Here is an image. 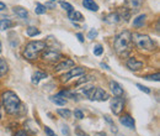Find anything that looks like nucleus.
Here are the masks:
<instances>
[{
  "label": "nucleus",
  "instance_id": "nucleus-15",
  "mask_svg": "<svg viewBox=\"0 0 160 136\" xmlns=\"http://www.w3.org/2000/svg\"><path fill=\"white\" fill-rule=\"evenodd\" d=\"M83 5L84 8L90 11H97L99 10V5H97L94 0H83Z\"/></svg>",
  "mask_w": 160,
  "mask_h": 136
},
{
  "label": "nucleus",
  "instance_id": "nucleus-42",
  "mask_svg": "<svg viewBox=\"0 0 160 136\" xmlns=\"http://www.w3.org/2000/svg\"><path fill=\"white\" fill-rule=\"evenodd\" d=\"M100 66H101L102 68H105V69H107V71H110V69H111V68H110L107 64H105V63H100Z\"/></svg>",
  "mask_w": 160,
  "mask_h": 136
},
{
  "label": "nucleus",
  "instance_id": "nucleus-11",
  "mask_svg": "<svg viewBox=\"0 0 160 136\" xmlns=\"http://www.w3.org/2000/svg\"><path fill=\"white\" fill-rule=\"evenodd\" d=\"M127 67L129 68L131 71H139V69H142V67H143V62H141V61H137L136 58H129L127 61Z\"/></svg>",
  "mask_w": 160,
  "mask_h": 136
},
{
  "label": "nucleus",
  "instance_id": "nucleus-41",
  "mask_svg": "<svg viewBox=\"0 0 160 136\" xmlns=\"http://www.w3.org/2000/svg\"><path fill=\"white\" fill-rule=\"evenodd\" d=\"M5 10H6V5L0 1V11H5Z\"/></svg>",
  "mask_w": 160,
  "mask_h": 136
},
{
  "label": "nucleus",
  "instance_id": "nucleus-16",
  "mask_svg": "<svg viewBox=\"0 0 160 136\" xmlns=\"http://www.w3.org/2000/svg\"><path fill=\"white\" fill-rule=\"evenodd\" d=\"M14 12L21 19H26L27 16H29V11H27L25 8H22V6H15V8H14Z\"/></svg>",
  "mask_w": 160,
  "mask_h": 136
},
{
  "label": "nucleus",
  "instance_id": "nucleus-8",
  "mask_svg": "<svg viewBox=\"0 0 160 136\" xmlns=\"http://www.w3.org/2000/svg\"><path fill=\"white\" fill-rule=\"evenodd\" d=\"M84 73H85V69L83 67H75V68H72V69L69 71L68 73H65L64 76H62V80L67 82V80H69V79L73 78V77L81 76V74H84Z\"/></svg>",
  "mask_w": 160,
  "mask_h": 136
},
{
  "label": "nucleus",
  "instance_id": "nucleus-40",
  "mask_svg": "<svg viewBox=\"0 0 160 136\" xmlns=\"http://www.w3.org/2000/svg\"><path fill=\"white\" fill-rule=\"evenodd\" d=\"M44 6H46V9H47V8H50V9H54V8H55V5H54V4H52V3H46V5H44Z\"/></svg>",
  "mask_w": 160,
  "mask_h": 136
},
{
  "label": "nucleus",
  "instance_id": "nucleus-33",
  "mask_svg": "<svg viewBox=\"0 0 160 136\" xmlns=\"http://www.w3.org/2000/svg\"><path fill=\"white\" fill-rule=\"evenodd\" d=\"M74 115H75L76 119H83V118H84V113H83L81 110H79V109L74 111Z\"/></svg>",
  "mask_w": 160,
  "mask_h": 136
},
{
  "label": "nucleus",
  "instance_id": "nucleus-44",
  "mask_svg": "<svg viewBox=\"0 0 160 136\" xmlns=\"http://www.w3.org/2000/svg\"><path fill=\"white\" fill-rule=\"evenodd\" d=\"M0 108H1V104H0ZM0 119H1V110H0Z\"/></svg>",
  "mask_w": 160,
  "mask_h": 136
},
{
  "label": "nucleus",
  "instance_id": "nucleus-27",
  "mask_svg": "<svg viewBox=\"0 0 160 136\" xmlns=\"http://www.w3.org/2000/svg\"><path fill=\"white\" fill-rule=\"evenodd\" d=\"M60 6H62V8H63L67 12L74 10V9H73V5H72V4H69V3H65V1H60Z\"/></svg>",
  "mask_w": 160,
  "mask_h": 136
},
{
  "label": "nucleus",
  "instance_id": "nucleus-4",
  "mask_svg": "<svg viewBox=\"0 0 160 136\" xmlns=\"http://www.w3.org/2000/svg\"><path fill=\"white\" fill-rule=\"evenodd\" d=\"M132 41H133V42L136 43V46L141 50L153 51L155 48V42L148 35H143V33H133V35H132Z\"/></svg>",
  "mask_w": 160,
  "mask_h": 136
},
{
  "label": "nucleus",
  "instance_id": "nucleus-19",
  "mask_svg": "<svg viewBox=\"0 0 160 136\" xmlns=\"http://www.w3.org/2000/svg\"><path fill=\"white\" fill-rule=\"evenodd\" d=\"M145 20H147V16H145L144 14H142V15H138V16L134 19V21H133V26H136V27H142V26H144Z\"/></svg>",
  "mask_w": 160,
  "mask_h": 136
},
{
  "label": "nucleus",
  "instance_id": "nucleus-12",
  "mask_svg": "<svg viewBox=\"0 0 160 136\" xmlns=\"http://www.w3.org/2000/svg\"><path fill=\"white\" fill-rule=\"evenodd\" d=\"M120 14H117V12H111L108 14L107 16L103 17V21H105L106 24H117L118 21H120Z\"/></svg>",
  "mask_w": 160,
  "mask_h": 136
},
{
  "label": "nucleus",
  "instance_id": "nucleus-10",
  "mask_svg": "<svg viewBox=\"0 0 160 136\" xmlns=\"http://www.w3.org/2000/svg\"><path fill=\"white\" fill-rule=\"evenodd\" d=\"M120 121H121L122 125H124V126L128 127V129H134V126H136V124H134V119L132 118L131 115H128V114H126V115H123V116H121V118H120Z\"/></svg>",
  "mask_w": 160,
  "mask_h": 136
},
{
  "label": "nucleus",
  "instance_id": "nucleus-30",
  "mask_svg": "<svg viewBox=\"0 0 160 136\" xmlns=\"http://www.w3.org/2000/svg\"><path fill=\"white\" fill-rule=\"evenodd\" d=\"M159 73H155V74H151V76H145L144 79H147V80H159Z\"/></svg>",
  "mask_w": 160,
  "mask_h": 136
},
{
  "label": "nucleus",
  "instance_id": "nucleus-26",
  "mask_svg": "<svg viewBox=\"0 0 160 136\" xmlns=\"http://www.w3.org/2000/svg\"><path fill=\"white\" fill-rule=\"evenodd\" d=\"M94 89H95V87H85V88H83V93H84L88 98H90V95L93 94Z\"/></svg>",
  "mask_w": 160,
  "mask_h": 136
},
{
  "label": "nucleus",
  "instance_id": "nucleus-21",
  "mask_svg": "<svg viewBox=\"0 0 160 136\" xmlns=\"http://www.w3.org/2000/svg\"><path fill=\"white\" fill-rule=\"evenodd\" d=\"M8 69H9V68H8V63H6V61L0 57V77H3L4 74H6Z\"/></svg>",
  "mask_w": 160,
  "mask_h": 136
},
{
  "label": "nucleus",
  "instance_id": "nucleus-36",
  "mask_svg": "<svg viewBox=\"0 0 160 136\" xmlns=\"http://www.w3.org/2000/svg\"><path fill=\"white\" fill-rule=\"evenodd\" d=\"M76 37H78V40L80 41V42H84V36H83L81 32H78V33H76Z\"/></svg>",
  "mask_w": 160,
  "mask_h": 136
},
{
  "label": "nucleus",
  "instance_id": "nucleus-38",
  "mask_svg": "<svg viewBox=\"0 0 160 136\" xmlns=\"http://www.w3.org/2000/svg\"><path fill=\"white\" fill-rule=\"evenodd\" d=\"M62 132H63L64 135H69V129H68V126H63V127H62Z\"/></svg>",
  "mask_w": 160,
  "mask_h": 136
},
{
  "label": "nucleus",
  "instance_id": "nucleus-18",
  "mask_svg": "<svg viewBox=\"0 0 160 136\" xmlns=\"http://www.w3.org/2000/svg\"><path fill=\"white\" fill-rule=\"evenodd\" d=\"M14 26V22L11 21L10 19H3L1 21H0V30L1 31H5L8 29H11V27Z\"/></svg>",
  "mask_w": 160,
  "mask_h": 136
},
{
  "label": "nucleus",
  "instance_id": "nucleus-13",
  "mask_svg": "<svg viewBox=\"0 0 160 136\" xmlns=\"http://www.w3.org/2000/svg\"><path fill=\"white\" fill-rule=\"evenodd\" d=\"M73 66H74V61L67 58L65 61H63V62H60L55 66L54 69L58 72V71H62V69H65V68H73Z\"/></svg>",
  "mask_w": 160,
  "mask_h": 136
},
{
  "label": "nucleus",
  "instance_id": "nucleus-22",
  "mask_svg": "<svg viewBox=\"0 0 160 136\" xmlns=\"http://www.w3.org/2000/svg\"><path fill=\"white\" fill-rule=\"evenodd\" d=\"M26 33L29 35L30 37H33V36H37L41 33V31L37 29V27H34V26H30V27H27L26 29Z\"/></svg>",
  "mask_w": 160,
  "mask_h": 136
},
{
  "label": "nucleus",
  "instance_id": "nucleus-5",
  "mask_svg": "<svg viewBox=\"0 0 160 136\" xmlns=\"http://www.w3.org/2000/svg\"><path fill=\"white\" fill-rule=\"evenodd\" d=\"M60 58V53L54 51V50H44V52L42 53V59L46 61L48 63H53L57 62V61Z\"/></svg>",
  "mask_w": 160,
  "mask_h": 136
},
{
  "label": "nucleus",
  "instance_id": "nucleus-29",
  "mask_svg": "<svg viewBox=\"0 0 160 136\" xmlns=\"http://www.w3.org/2000/svg\"><path fill=\"white\" fill-rule=\"evenodd\" d=\"M91 79H93V76H85V77L80 78L78 82H76V84H78V85H80V84H83V83H86V82L91 80Z\"/></svg>",
  "mask_w": 160,
  "mask_h": 136
},
{
  "label": "nucleus",
  "instance_id": "nucleus-6",
  "mask_svg": "<svg viewBox=\"0 0 160 136\" xmlns=\"http://www.w3.org/2000/svg\"><path fill=\"white\" fill-rule=\"evenodd\" d=\"M110 98V95L102 89V88H95L94 89V92H93V94L90 95V100H96V101H105V100H107Z\"/></svg>",
  "mask_w": 160,
  "mask_h": 136
},
{
  "label": "nucleus",
  "instance_id": "nucleus-24",
  "mask_svg": "<svg viewBox=\"0 0 160 136\" xmlns=\"http://www.w3.org/2000/svg\"><path fill=\"white\" fill-rule=\"evenodd\" d=\"M34 11H36V14H38V15H42V14L46 12V6L43 4L37 3L36 4V8H34Z\"/></svg>",
  "mask_w": 160,
  "mask_h": 136
},
{
  "label": "nucleus",
  "instance_id": "nucleus-7",
  "mask_svg": "<svg viewBox=\"0 0 160 136\" xmlns=\"http://www.w3.org/2000/svg\"><path fill=\"white\" fill-rule=\"evenodd\" d=\"M124 108V100L121 97H116L111 101V110L115 115H120Z\"/></svg>",
  "mask_w": 160,
  "mask_h": 136
},
{
  "label": "nucleus",
  "instance_id": "nucleus-45",
  "mask_svg": "<svg viewBox=\"0 0 160 136\" xmlns=\"http://www.w3.org/2000/svg\"><path fill=\"white\" fill-rule=\"evenodd\" d=\"M1 50H3V47H1V42H0V52H1Z\"/></svg>",
  "mask_w": 160,
  "mask_h": 136
},
{
  "label": "nucleus",
  "instance_id": "nucleus-28",
  "mask_svg": "<svg viewBox=\"0 0 160 136\" xmlns=\"http://www.w3.org/2000/svg\"><path fill=\"white\" fill-rule=\"evenodd\" d=\"M102 52H103V48H102L101 45H96L94 47V54H95V56H101Z\"/></svg>",
  "mask_w": 160,
  "mask_h": 136
},
{
  "label": "nucleus",
  "instance_id": "nucleus-23",
  "mask_svg": "<svg viewBox=\"0 0 160 136\" xmlns=\"http://www.w3.org/2000/svg\"><path fill=\"white\" fill-rule=\"evenodd\" d=\"M57 114H59L62 118H65V119H68V118L72 116V111L68 110V109H58Z\"/></svg>",
  "mask_w": 160,
  "mask_h": 136
},
{
  "label": "nucleus",
  "instance_id": "nucleus-47",
  "mask_svg": "<svg viewBox=\"0 0 160 136\" xmlns=\"http://www.w3.org/2000/svg\"><path fill=\"white\" fill-rule=\"evenodd\" d=\"M53 136H55V135H53Z\"/></svg>",
  "mask_w": 160,
  "mask_h": 136
},
{
  "label": "nucleus",
  "instance_id": "nucleus-2",
  "mask_svg": "<svg viewBox=\"0 0 160 136\" xmlns=\"http://www.w3.org/2000/svg\"><path fill=\"white\" fill-rule=\"evenodd\" d=\"M132 33L129 31H123L115 38V50L121 57H127L132 51Z\"/></svg>",
  "mask_w": 160,
  "mask_h": 136
},
{
  "label": "nucleus",
  "instance_id": "nucleus-39",
  "mask_svg": "<svg viewBox=\"0 0 160 136\" xmlns=\"http://www.w3.org/2000/svg\"><path fill=\"white\" fill-rule=\"evenodd\" d=\"M103 118H105V120L108 122V124H111V125H112L113 124V121H112V119H111L110 116H108V115H105V116H103Z\"/></svg>",
  "mask_w": 160,
  "mask_h": 136
},
{
  "label": "nucleus",
  "instance_id": "nucleus-20",
  "mask_svg": "<svg viewBox=\"0 0 160 136\" xmlns=\"http://www.w3.org/2000/svg\"><path fill=\"white\" fill-rule=\"evenodd\" d=\"M50 99H51V101H52V103L57 104V105H60V106L65 105V103H67V100H65L64 98L59 97V95H54V97H51Z\"/></svg>",
  "mask_w": 160,
  "mask_h": 136
},
{
  "label": "nucleus",
  "instance_id": "nucleus-35",
  "mask_svg": "<svg viewBox=\"0 0 160 136\" xmlns=\"http://www.w3.org/2000/svg\"><path fill=\"white\" fill-rule=\"evenodd\" d=\"M14 136H27V132H26L25 130H20V131H17Z\"/></svg>",
  "mask_w": 160,
  "mask_h": 136
},
{
  "label": "nucleus",
  "instance_id": "nucleus-43",
  "mask_svg": "<svg viewBox=\"0 0 160 136\" xmlns=\"http://www.w3.org/2000/svg\"><path fill=\"white\" fill-rule=\"evenodd\" d=\"M111 130H112V132H117L118 130H117V127L115 126V125H112V127H111Z\"/></svg>",
  "mask_w": 160,
  "mask_h": 136
},
{
  "label": "nucleus",
  "instance_id": "nucleus-46",
  "mask_svg": "<svg viewBox=\"0 0 160 136\" xmlns=\"http://www.w3.org/2000/svg\"><path fill=\"white\" fill-rule=\"evenodd\" d=\"M51 1H55V0H51Z\"/></svg>",
  "mask_w": 160,
  "mask_h": 136
},
{
  "label": "nucleus",
  "instance_id": "nucleus-34",
  "mask_svg": "<svg viewBox=\"0 0 160 136\" xmlns=\"http://www.w3.org/2000/svg\"><path fill=\"white\" fill-rule=\"evenodd\" d=\"M44 132H46L48 136H53V135H55V134L53 132V130H52V129H50L48 126H46V127H44Z\"/></svg>",
  "mask_w": 160,
  "mask_h": 136
},
{
  "label": "nucleus",
  "instance_id": "nucleus-9",
  "mask_svg": "<svg viewBox=\"0 0 160 136\" xmlns=\"http://www.w3.org/2000/svg\"><path fill=\"white\" fill-rule=\"evenodd\" d=\"M110 89H111V92H112V94L115 95V97H122V95H123L122 87L118 84L117 82H115V80L110 82Z\"/></svg>",
  "mask_w": 160,
  "mask_h": 136
},
{
  "label": "nucleus",
  "instance_id": "nucleus-17",
  "mask_svg": "<svg viewBox=\"0 0 160 136\" xmlns=\"http://www.w3.org/2000/svg\"><path fill=\"white\" fill-rule=\"evenodd\" d=\"M44 78H47V74H46L44 72L37 71V72L32 76V83H33V84H38L39 80H41V79H44Z\"/></svg>",
  "mask_w": 160,
  "mask_h": 136
},
{
  "label": "nucleus",
  "instance_id": "nucleus-1",
  "mask_svg": "<svg viewBox=\"0 0 160 136\" xmlns=\"http://www.w3.org/2000/svg\"><path fill=\"white\" fill-rule=\"evenodd\" d=\"M1 99L3 105L8 114L15 115L20 113V110H21V100L16 95V93H14L12 90H6L3 93Z\"/></svg>",
  "mask_w": 160,
  "mask_h": 136
},
{
  "label": "nucleus",
  "instance_id": "nucleus-25",
  "mask_svg": "<svg viewBox=\"0 0 160 136\" xmlns=\"http://www.w3.org/2000/svg\"><path fill=\"white\" fill-rule=\"evenodd\" d=\"M129 3L132 8H134V10H138V8H141L143 0H129Z\"/></svg>",
  "mask_w": 160,
  "mask_h": 136
},
{
  "label": "nucleus",
  "instance_id": "nucleus-14",
  "mask_svg": "<svg viewBox=\"0 0 160 136\" xmlns=\"http://www.w3.org/2000/svg\"><path fill=\"white\" fill-rule=\"evenodd\" d=\"M68 17L70 19V21L75 22V21H83L84 20V16H83V14L79 12V11H75V10H72L68 12Z\"/></svg>",
  "mask_w": 160,
  "mask_h": 136
},
{
  "label": "nucleus",
  "instance_id": "nucleus-37",
  "mask_svg": "<svg viewBox=\"0 0 160 136\" xmlns=\"http://www.w3.org/2000/svg\"><path fill=\"white\" fill-rule=\"evenodd\" d=\"M75 134H76V135H79V136H88L85 132H83V131L80 130V129H76V130H75Z\"/></svg>",
  "mask_w": 160,
  "mask_h": 136
},
{
  "label": "nucleus",
  "instance_id": "nucleus-31",
  "mask_svg": "<svg viewBox=\"0 0 160 136\" xmlns=\"http://www.w3.org/2000/svg\"><path fill=\"white\" fill-rule=\"evenodd\" d=\"M137 88L139 90H142V92H144V93H147V94H149L150 93V89L148 87H144L143 84H139V83H137Z\"/></svg>",
  "mask_w": 160,
  "mask_h": 136
},
{
  "label": "nucleus",
  "instance_id": "nucleus-32",
  "mask_svg": "<svg viewBox=\"0 0 160 136\" xmlns=\"http://www.w3.org/2000/svg\"><path fill=\"white\" fill-rule=\"evenodd\" d=\"M96 36H97V30L91 29V30H90V32H89V35H88V38H90V40H94Z\"/></svg>",
  "mask_w": 160,
  "mask_h": 136
},
{
  "label": "nucleus",
  "instance_id": "nucleus-3",
  "mask_svg": "<svg viewBox=\"0 0 160 136\" xmlns=\"http://www.w3.org/2000/svg\"><path fill=\"white\" fill-rule=\"evenodd\" d=\"M46 42L44 41H31L26 45L25 50H24V56L25 58L30 59V61H33L38 57V54L46 50Z\"/></svg>",
  "mask_w": 160,
  "mask_h": 136
}]
</instances>
